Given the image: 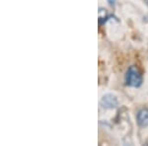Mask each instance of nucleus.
<instances>
[{
  "instance_id": "nucleus-1",
  "label": "nucleus",
  "mask_w": 148,
  "mask_h": 146,
  "mask_svg": "<svg viewBox=\"0 0 148 146\" xmlns=\"http://www.w3.org/2000/svg\"><path fill=\"white\" fill-rule=\"evenodd\" d=\"M143 82V77L140 71L135 66H130L125 73V84L130 87H139Z\"/></svg>"
},
{
  "instance_id": "nucleus-2",
  "label": "nucleus",
  "mask_w": 148,
  "mask_h": 146,
  "mask_svg": "<svg viewBox=\"0 0 148 146\" xmlns=\"http://www.w3.org/2000/svg\"><path fill=\"white\" fill-rule=\"evenodd\" d=\"M137 123L139 124L141 127H147L148 126V109L147 108H143L139 110L136 114Z\"/></svg>"
},
{
  "instance_id": "nucleus-3",
  "label": "nucleus",
  "mask_w": 148,
  "mask_h": 146,
  "mask_svg": "<svg viewBox=\"0 0 148 146\" xmlns=\"http://www.w3.org/2000/svg\"><path fill=\"white\" fill-rule=\"evenodd\" d=\"M101 104L104 108L113 109V108L116 107V105H118V100H116V98L114 97V96L108 94V95H105L104 97L102 98Z\"/></svg>"
},
{
  "instance_id": "nucleus-4",
  "label": "nucleus",
  "mask_w": 148,
  "mask_h": 146,
  "mask_svg": "<svg viewBox=\"0 0 148 146\" xmlns=\"http://www.w3.org/2000/svg\"><path fill=\"white\" fill-rule=\"evenodd\" d=\"M108 2L112 7L114 6V4H116V0H108Z\"/></svg>"
},
{
  "instance_id": "nucleus-5",
  "label": "nucleus",
  "mask_w": 148,
  "mask_h": 146,
  "mask_svg": "<svg viewBox=\"0 0 148 146\" xmlns=\"http://www.w3.org/2000/svg\"><path fill=\"white\" fill-rule=\"evenodd\" d=\"M144 1H145V3H146V5L148 6V0H144Z\"/></svg>"
}]
</instances>
